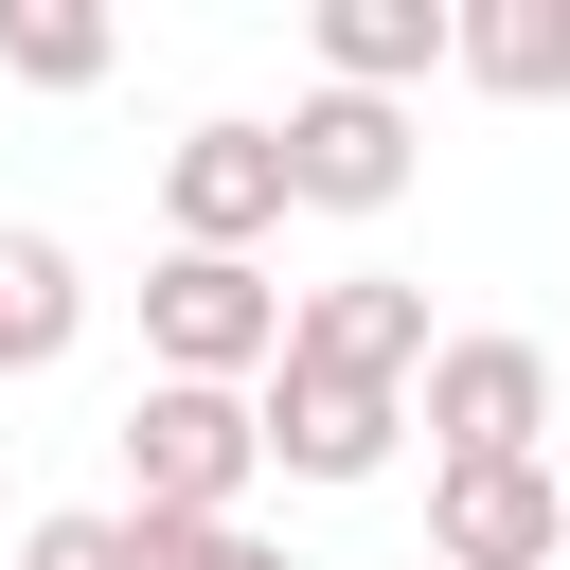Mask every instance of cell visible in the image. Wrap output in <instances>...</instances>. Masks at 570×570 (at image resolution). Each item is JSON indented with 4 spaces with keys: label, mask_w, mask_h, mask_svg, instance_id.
<instances>
[{
    "label": "cell",
    "mask_w": 570,
    "mask_h": 570,
    "mask_svg": "<svg viewBox=\"0 0 570 570\" xmlns=\"http://www.w3.org/2000/svg\"><path fill=\"white\" fill-rule=\"evenodd\" d=\"M160 232L249 267V249L285 232V142H267V125H196V142H160Z\"/></svg>",
    "instance_id": "8992f818"
},
{
    "label": "cell",
    "mask_w": 570,
    "mask_h": 570,
    "mask_svg": "<svg viewBox=\"0 0 570 570\" xmlns=\"http://www.w3.org/2000/svg\"><path fill=\"white\" fill-rule=\"evenodd\" d=\"M267 142H285V214H392L410 196V107H374V89H303Z\"/></svg>",
    "instance_id": "277c9868"
},
{
    "label": "cell",
    "mask_w": 570,
    "mask_h": 570,
    "mask_svg": "<svg viewBox=\"0 0 570 570\" xmlns=\"http://www.w3.org/2000/svg\"><path fill=\"white\" fill-rule=\"evenodd\" d=\"M107 53H125L107 0H0V71L18 89H107Z\"/></svg>",
    "instance_id": "7c38bea8"
},
{
    "label": "cell",
    "mask_w": 570,
    "mask_h": 570,
    "mask_svg": "<svg viewBox=\"0 0 570 570\" xmlns=\"http://www.w3.org/2000/svg\"><path fill=\"white\" fill-rule=\"evenodd\" d=\"M410 428H428L445 463H552V356H534V338H428Z\"/></svg>",
    "instance_id": "3957f363"
},
{
    "label": "cell",
    "mask_w": 570,
    "mask_h": 570,
    "mask_svg": "<svg viewBox=\"0 0 570 570\" xmlns=\"http://www.w3.org/2000/svg\"><path fill=\"white\" fill-rule=\"evenodd\" d=\"M428 570H570L552 463H445L428 481Z\"/></svg>",
    "instance_id": "52a82bcc"
},
{
    "label": "cell",
    "mask_w": 570,
    "mask_h": 570,
    "mask_svg": "<svg viewBox=\"0 0 570 570\" xmlns=\"http://www.w3.org/2000/svg\"><path fill=\"white\" fill-rule=\"evenodd\" d=\"M285 356H303V374H356V392H410V374H428V285L338 267V285L285 303Z\"/></svg>",
    "instance_id": "ba28073f"
},
{
    "label": "cell",
    "mask_w": 570,
    "mask_h": 570,
    "mask_svg": "<svg viewBox=\"0 0 570 570\" xmlns=\"http://www.w3.org/2000/svg\"><path fill=\"white\" fill-rule=\"evenodd\" d=\"M428 71H445V0H321V89L410 107Z\"/></svg>",
    "instance_id": "30bf717a"
},
{
    "label": "cell",
    "mask_w": 570,
    "mask_h": 570,
    "mask_svg": "<svg viewBox=\"0 0 570 570\" xmlns=\"http://www.w3.org/2000/svg\"><path fill=\"white\" fill-rule=\"evenodd\" d=\"M125 534H142V570H285L249 517H125Z\"/></svg>",
    "instance_id": "4fadbf2b"
},
{
    "label": "cell",
    "mask_w": 570,
    "mask_h": 570,
    "mask_svg": "<svg viewBox=\"0 0 570 570\" xmlns=\"http://www.w3.org/2000/svg\"><path fill=\"white\" fill-rule=\"evenodd\" d=\"M249 481H267L249 392H178V374L125 392V517H232Z\"/></svg>",
    "instance_id": "7a4b0ae2"
},
{
    "label": "cell",
    "mask_w": 570,
    "mask_h": 570,
    "mask_svg": "<svg viewBox=\"0 0 570 570\" xmlns=\"http://www.w3.org/2000/svg\"><path fill=\"white\" fill-rule=\"evenodd\" d=\"M552 499H570V463H552Z\"/></svg>",
    "instance_id": "9a60e30c"
},
{
    "label": "cell",
    "mask_w": 570,
    "mask_h": 570,
    "mask_svg": "<svg viewBox=\"0 0 570 570\" xmlns=\"http://www.w3.org/2000/svg\"><path fill=\"white\" fill-rule=\"evenodd\" d=\"M18 570H142V534H125V517H36Z\"/></svg>",
    "instance_id": "5bb4252c"
},
{
    "label": "cell",
    "mask_w": 570,
    "mask_h": 570,
    "mask_svg": "<svg viewBox=\"0 0 570 570\" xmlns=\"http://www.w3.org/2000/svg\"><path fill=\"white\" fill-rule=\"evenodd\" d=\"M445 71L499 89V107H552L570 89V0H445Z\"/></svg>",
    "instance_id": "9c48e42d"
},
{
    "label": "cell",
    "mask_w": 570,
    "mask_h": 570,
    "mask_svg": "<svg viewBox=\"0 0 570 570\" xmlns=\"http://www.w3.org/2000/svg\"><path fill=\"white\" fill-rule=\"evenodd\" d=\"M142 356H160L178 392H249V374L285 356V285L232 267V249H160V285H142Z\"/></svg>",
    "instance_id": "6da1fadb"
},
{
    "label": "cell",
    "mask_w": 570,
    "mask_h": 570,
    "mask_svg": "<svg viewBox=\"0 0 570 570\" xmlns=\"http://www.w3.org/2000/svg\"><path fill=\"white\" fill-rule=\"evenodd\" d=\"M89 338V285H71V249L53 232H0V374H53Z\"/></svg>",
    "instance_id": "8fae6325"
},
{
    "label": "cell",
    "mask_w": 570,
    "mask_h": 570,
    "mask_svg": "<svg viewBox=\"0 0 570 570\" xmlns=\"http://www.w3.org/2000/svg\"><path fill=\"white\" fill-rule=\"evenodd\" d=\"M249 445H267L285 481H374V463L410 445V392H356V374H303V356H267V392H249Z\"/></svg>",
    "instance_id": "5b68a950"
}]
</instances>
